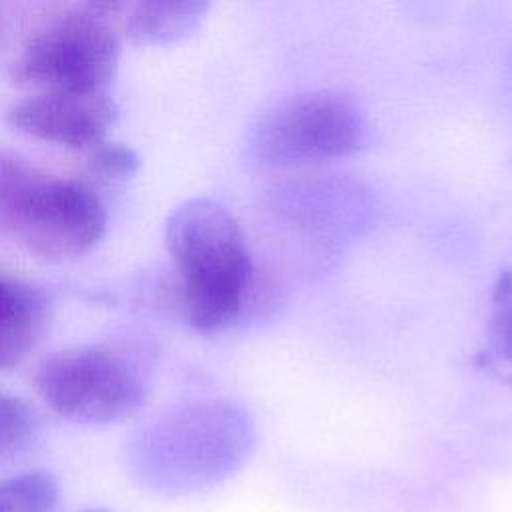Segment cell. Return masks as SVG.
Instances as JSON below:
<instances>
[{
	"label": "cell",
	"mask_w": 512,
	"mask_h": 512,
	"mask_svg": "<svg viewBox=\"0 0 512 512\" xmlns=\"http://www.w3.org/2000/svg\"><path fill=\"white\" fill-rule=\"evenodd\" d=\"M164 238L180 276L182 314L194 330H226L272 300L236 218L220 202H182L170 212Z\"/></svg>",
	"instance_id": "1"
},
{
	"label": "cell",
	"mask_w": 512,
	"mask_h": 512,
	"mask_svg": "<svg viewBox=\"0 0 512 512\" xmlns=\"http://www.w3.org/2000/svg\"><path fill=\"white\" fill-rule=\"evenodd\" d=\"M256 446L250 414L214 398L180 404L138 432L130 460L142 484L186 494L218 484L240 470Z\"/></svg>",
	"instance_id": "2"
},
{
	"label": "cell",
	"mask_w": 512,
	"mask_h": 512,
	"mask_svg": "<svg viewBox=\"0 0 512 512\" xmlns=\"http://www.w3.org/2000/svg\"><path fill=\"white\" fill-rule=\"evenodd\" d=\"M108 216L84 184L52 178L14 154H0V230L48 260L90 252L106 234Z\"/></svg>",
	"instance_id": "3"
},
{
	"label": "cell",
	"mask_w": 512,
	"mask_h": 512,
	"mask_svg": "<svg viewBox=\"0 0 512 512\" xmlns=\"http://www.w3.org/2000/svg\"><path fill=\"white\" fill-rule=\"evenodd\" d=\"M370 138L368 116L342 90L322 88L286 96L248 128L246 152L260 168H294L360 152Z\"/></svg>",
	"instance_id": "4"
},
{
	"label": "cell",
	"mask_w": 512,
	"mask_h": 512,
	"mask_svg": "<svg viewBox=\"0 0 512 512\" xmlns=\"http://www.w3.org/2000/svg\"><path fill=\"white\" fill-rule=\"evenodd\" d=\"M120 38L94 6L48 24L12 68L18 84L42 92H104L120 64Z\"/></svg>",
	"instance_id": "5"
},
{
	"label": "cell",
	"mask_w": 512,
	"mask_h": 512,
	"mask_svg": "<svg viewBox=\"0 0 512 512\" xmlns=\"http://www.w3.org/2000/svg\"><path fill=\"white\" fill-rule=\"evenodd\" d=\"M34 386L54 412L84 424L124 420L146 398L140 372L120 354L98 346L46 358L34 374Z\"/></svg>",
	"instance_id": "6"
},
{
	"label": "cell",
	"mask_w": 512,
	"mask_h": 512,
	"mask_svg": "<svg viewBox=\"0 0 512 512\" xmlns=\"http://www.w3.org/2000/svg\"><path fill=\"white\" fill-rule=\"evenodd\" d=\"M264 204L280 222L326 248L362 236L376 214L372 190L362 180L344 174L276 182L264 192Z\"/></svg>",
	"instance_id": "7"
},
{
	"label": "cell",
	"mask_w": 512,
	"mask_h": 512,
	"mask_svg": "<svg viewBox=\"0 0 512 512\" xmlns=\"http://www.w3.org/2000/svg\"><path fill=\"white\" fill-rule=\"evenodd\" d=\"M118 114L106 92H38L6 110L10 128L38 140L94 148Z\"/></svg>",
	"instance_id": "8"
},
{
	"label": "cell",
	"mask_w": 512,
	"mask_h": 512,
	"mask_svg": "<svg viewBox=\"0 0 512 512\" xmlns=\"http://www.w3.org/2000/svg\"><path fill=\"white\" fill-rule=\"evenodd\" d=\"M50 320L46 294L20 280H0V370L22 362Z\"/></svg>",
	"instance_id": "9"
},
{
	"label": "cell",
	"mask_w": 512,
	"mask_h": 512,
	"mask_svg": "<svg viewBox=\"0 0 512 512\" xmlns=\"http://www.w3.org/2000/svg\"><path fill=\"white\" fill-rule=\"evenodd\" d=\"M208 10L198 0H148L138 2L124 24L126 36L140 46L170 44L198 28Z\"/></svg>",
	"instance_id": "10"
},
{
	"label": "cell",
	"mask_w": 512,
	"mask_h": 512,
	"mask_svg": "<svg viewBox=\"0 0 512 512\" xmlns=\"http://www.w3.org/2000/svg\"><path fill=\"white\" fill-rule=\"evenodd\" d=\"M58 482L50 472L32 470L0 480V512H54Z\"/></svg>",
	"instance_id": "11"
},
{
	"label": "cell",
	"mask_w": 512,
	"mask_h": 512,
	"mask_svg": "<svg viewBox=\"0 0 512 512\" xmlns=\"http://www.w3.org/2000/svg\"><path fill=\"white\" fill-rule=\"evenodd\" d=\"M36 432L34 410L18 396L0 394V464L28 450Z\"/></svg>",
	"instance_id": "12"
},
{
	"label": "cell",
	"mask_w": 512,
	"mask_h": 512,
	"mask_svg": "<svg viewBox=\"0 0 512 512\" xmlns=\"http://www.w3.org/2000/svg\"><path fill=\"white\" fill-rule=\"evenodd\" d=\"M490 346L494 354L512 364V270H502L492 294Z\"/></svg>",
	"instance_id": "13"
},
{
	"label": "cell",
	"mask_w": 512,
	"mask_h": 512,
	"mask_svg": "<svg viewBox=\"0 0 512 512\" xmlns=\"http://www.w3.org/2000/svg\"><path fill=\"white\" fill-rule=\"evenodd\" d=\"M88 166L94 174L106 180H126L138 166L140 158L134 148L122 142H100L88 156Z\"/></svg>",
	"instance_id": "14"
}]
</instances>
